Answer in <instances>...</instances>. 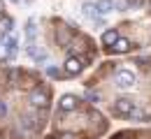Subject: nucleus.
I'll return each instance as SVG.
<instances>
[{
	"label": "nucleus",
	"instance_id": "nucleus-1",
	"mask_svg": "<svg viewBox=\"0 0 151 139\" xmlns=\"http://www.w3.org/2000/svg\"><path fill=\"white\" fill-rule=\"evenodd\" d=\"M135 81H137V77H135L132 70H119L116 72V86L119 88H132Z\"/></svg>",
	"mask_w": 151,
	"mask_h": 139
},
{
	"label": "nucleus",
	"instance_id": "nucleus-2",
	"mask_svg": "<svg viewBox=\"0 0 151 139\" xmlns=\"http://www.w3.org/2000/svg\"><path fill=\"white\" fill-rule=\"evenodd\" d=\"M132 111H135V102L128 98H121L114 102V114H119V116H130Z\"/></svg>",
	"mask_w": 151,
	"mask_h": 139
},
{
	"label": "nucleus",
	"instance_id": "nucleus-3",
	"mask_svg": "<svg viewBox=\"0 0 151 139\" xmlns=\"http://www.w3.org/2000/svg\"><path fill=\"white\" fill-rule=\"evenodd\" d=\"M30 104L37 107V109H44V107L49 104V93L42 91V88H35V91L30 93Z\"/></svg>",
	"mask_w": 151,
	"mask_h": 139
},
{
	"label": "nucleus",
	"instance_id": "nucleus-4",
	"mask_svg": "<svg viewBox=\"0 0 151 139\" xmlns=\"http://www.w3.org/2000/svg\"><path fill=\"white\" fill-rule=\"evenodd\" d=\"M77 107H79V100H77L75 95H70V93L58 100V109H60V111H75Z\"/></svg>",
	"mask_w": 151,
	"mask_h": 139
},
{
	"label": "nucleus",
	"instance_id": "nucleus-5",
	"mask_svg": "<svg viewBox=\"0 0 151 139\" xmlns=\"http://www.w3.org/2000/svg\"><path fill=\"white\" fill-rule=\"evenodd\" d=\"M81 67H84V65H81L79 58H68L65 60V74H68V77H77V74L81 72Z\"/></svg>",
	"mask_w": 151,
	"mask_h": 139
},
{
	"label": "nucleus",
	"instance_id": "nucleus-6",
	"mask_svg": "<svg viewBox=\"0 0 151 139\" xmlns=\"http://www.w3.org/2000/svg\"><path fill=\"white\" fill-rule=\"evenodd\" d=\"M81 12H84V16H88V19H93V21L98 19V14H100L95 2H84V5H81Z\"/></svg>",
	"mask_w": 151,
	"mask_h": 139
},
{
	"label": "nucleus",
	"instance_id": "nucleus-7",
	"mask_svg": "<svg viewBox=\"0 0 151 139\" xmlns=\"http://www.w3.org/2000/svg\"><path fill=\"white\" fill-rule=\"evenodd\" d=\"M17 46H19L17 37H7L5 40V53H7V58H14L17 56Z\"/></svg>",
	"mask_w": 151,
	"mask_h": 139
},
{
	"label": "nucleus",
	"instance_id": "nucleus-8",
	"mask_svg": "<svg viewBox=\"0 0 151 139\" xmlns=\"http://www.w3.org/2000/svg\"><path fill=\"white\" fill-rule=\"evenodd\" d=\"M95 5H98V12L100 14H109V12H114V7H116L114 0H95Z\"/></svg>",
	"mask_w": 151,
	"mask_h": 139
},
{
	"label": "nucleus",
	"instance_id": "nucleus-9",
	"mask_svg": "<svg viewBox=\"0 0 151 139\" xmlns=\"http://www.w3.org/2000/svg\"><path fill=\"white\" fill-rule=\"evenodd\" d=\"M116 40H119V33H116L114 28H109V30H105V33H102V44L114 46V44H116Z\"/></svg>",
	"mask_w": 151,
	"mask_h": 139
},
{
	"label": "nucleus",
	"instance_id": "nucleus-10",
	"mask_svg": "<svg viewBox=\"0 0 151 139\" xmlns=\"http://www.w3.org/2000/svg\"><path fill=\"white\" fill-rule=\"evenodd\" d=\"M112 49L116 51V53H126V51H130V42L126 40V37H119V40H116V44H114Z\"/></svg>",
	"mask_w": 151,
	"mask_h": 139
},
{
	"label": "nucleus",
	"instance_id": "nucleus-11",
	"mask_svg": "<svg viewBox=\"0 0 151 139\" xmlns=\"http://www.w3.org/2000/svg\"><path fill=\"white\" fill-rule=\"evenodd\" d=\"M12 28H14V21L9 19V16H2L0 19V33H9Z\"/></svg>",
	"mask_w": 151,
	"mask_h": 139
},
{
	"label": "nucleus",
	"instance_id": "nucleus-12",
	"mask_svg": "<svg viewBox=\"0 0 151 139\" xmlns=\"http://www.w3.org/2000/svg\"><path fill=\"white\" fill-rule=\"evenodd\" d=\"M130 118L132 120H147V118H149V111H144V109H137V107H135V111L130 114Z\"/></svg>",
	"mask_w": 151,
	"mask_h": 139
},
{
	"label": "nucleus",
	"instance_id": "nucleus-13",
	"mask_svg": "<svg viewBox=\"0 0 151 139\" xmlns=\"http://www.w3.org/2000/svg\"><path fill=\"white\" fill-rule=\"evenodd\" d=\"M26 35H28V42H33V37H35V21L26 23Z\"/></svg>",
	"mask_w": 151,
	"mask_h": 139
},
{
	"label": "nucleus",
	"instance_id": "nucleus-14",
	"mask_svg": "<svg viewBox=\"0 0 151 139\" xmlns=\"http://www.w3.org/2000/svg\"><path fill=\"white\" fill-rule=\"evenodd\" d=\"M84 98L88 100L91 104H98V102H100V95H98V93H93V91H86V95H84Z\"/></svg>",
	"mask_w": 151,
	"mask_h": 139
},
{
	"label": "nucleus",
	"instance_id": "nucleus-15",
	"mask_svg": "<svg viewBox=\"0 0 151 139\" xmlns=\"http://www.w3.org/2000/svg\"><path fill=\"white\" fill-rule=\"evenodd\" d=\"M7 79H9V83H14V81L19 79V70H12V72L7 74Z\"/></svg>",
	"mask_w": 151,
	"mask_h": 139
},
{
	"label": "nucleus",
	"instance_id": "nucleus-16",
	"mask_svg": "<svg viewBox=\"0 0 151 139\" xmlns=\"http://www.w3.org/2000/svg\"><path fill=\"white\" fill-rule=\"evenodd\" d=\"M47 74H49V77H54V79H56V77H60V72H58L56 67H47Z\"/></svg>",
	"mask_w": 151,
	"mask_h": 139
},
{
	"label": "nucleus",
	"instance_id": "nucleus-17",
	"mask_svg": "<svg viewBox=\"0 0 151 139\" xmlns=\"http://www.w3.org/2000/svg\"><path fill=\"white\" fill-rule=\"evenodd\" d=\"M5 114H7V102H2V100H0V118H2Z\"/></svg>",
	"mask_w": 151,
	"mask_h": 139
},
{
	"label": "nucleus",
	"instance_id": "nucleus-18",
	"mask_svg": "<svg viewBox=\"0 0 151 139\" xmlns=\"http://www.w3.org/2000/svg\"><path fill=\"white\" fill-rule=\"evenodd\" d=\"M35 60H37V63H47V53H44V51H40Z\"/></svg>",
	"mask_w": 151,
	"mask_h": 139
},
{
	"label": "nucleus",
	"instance_id": "nucleus-19",
	"mask_svg": "<svg viewBox=\"0 0 151 139\" xmlns=\"http://www.w3.org/2000/svg\"><path fill=\"white\" fill-rule=\"evenodd\" d=\"M58 139H77V137H75V135H72V132H65V135H60V137H58Z\"/></svg>",
	"mask_w": 151,
	"mask_h": 139
},
{
	"label": "nucleus",
	"instance_id": "nucleus-20",
	"mask_svg": "<svg viewBox=\"0 0 151 139\" xmlns=\"http://www.w3.org/2000/svg\"><path fill=\"white\" fill-rule=\"evenodd\" d=\"M12 2H19V0H12Z\"/></svg>",
	"mask_w": 151,
	"mask_h": 139
},
{
	"label": "nucleus",
	"instance_id": "nucleus-21",
	"mask_svg": "<svg viewBox=\"0 0 151 139\" xmlns=\"http://www.w3.org/2000/svg\"><path fill=\"white\" fill-rule=\"evenodd\" d=\"M0 14H2V12H0Z\"/></svg>",
	"mask_w": 151,
	"mask_h": 139
}]
</instances>
